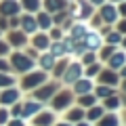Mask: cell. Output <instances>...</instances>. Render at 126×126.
Listing matches in <instances>:
<instances>
[{
    "mask_svg": "<svg viewBox=\"0 0 126 126\" xmlns=\"http://www.w3.org/2000/svg\"><path fill=\"white\" fill-rule=\"evenodd\" d=\"M72 103H74V93H72V90L55 93L53 99H50V107H53V111H65L67 107H72Z\"/></svg>",
    "mask_w": 126,
    "mask_h": 126,
    "instance_id": "obj_1",
    "label": "cell"
},
{
    "mask_svg": "<svg viewBox=\"0 0 126 126\" xmlns=\"http://www.w3.org/2000/svg\"><path fill=\"white\" fill-rule=\"evenodd\" d=\"M82 76H84V65H82L80 61H69L61 78H63V82H65V84H74V82L80 80Z\"/></svg>",
    "mask_w": 126,
    "mask_h": 126,
    "instance_id": "obj_2",
    "label": "cell"
},
{
    "mask_svg": "<svg viewBox=\"0 0 126 126\" xmlns=\"http://www.w3.org/2000/svg\"><path fill=\"white\" fill-rule=\"evenodd\" d=\"M80 44H82L84 50H93V53H97V50L103 46V36H101L99 32H88V34L80 40Z\"/></svg>",
    "mask_w": 126,
    "mask_h": 126,
    "instance_id": "obj_3",
    "label": "cell"
},
{
    "mask_svg": "<svg viewBox=\"0 0 126 126\" xmlns=\"http://www.w3.org/2000/svg\"><path fill=\"white\" fill-rule=\"evenodd\" d=\"M46 82V72H30L25 78H23L21 86L25 90H32V88H38V86H42Z\"/></svg>",
    "mask_w": 126,
    "mask_h": 126,
    "instance_id": "obj_4",
    "label": "cell"
},
{
    "mask_svg": "<svg viewBox=\"0 0 126 126\" xmlns=\"http://www.w3.org/2000/svg\"><path fill=\"white\" fill-rule=\"evenodd\" d=\"M97 80H99V84L118 88V86H120V74L113 72V69H109V67H103V69L99 72V76H97Z\"/></svg>",
    "mask_w": 126,
    "mask_h": 126,
    "instance_id": "obj_5",
    "label": "cell"
},
{
    "mask_svg": "<svg viewBox=\"0 0 126 126\" xmlns=\"http://www.w3.org/2000/svg\"><path fill=\"white\" fill-rule=\"evenodd\" d=\"M72 86H74V88H72V93L80 97V94L93 93V88H94V80H93V78H84V76H82L80 80H76Z\"/></svg>",
    "mask_w": 126,
    "mask_h": 126,
    "instance_id": "obj_6",
    "label": "cell"
},
{
    "mask_svg": "<svg viewBox=\"0 0 126 126\" xmlns=\"http://www.w3.org/2000/svg\"><path fill=\"white\" fill-rule=\"evenodd\" d=\"M55 93H57V82H44L36 90V101H48V99H53Z\"/></svg>",
    "mask_w": 126,
    "mask_h": 126,
    "instance_id": "obj_7",
    "label": "cell"
},
{
    "mask_svg": "<svg viewBox=\"0 0 126 126\" xmlns=\"http://www.w3.org/2000/svg\"><path fill=\"white\" fill-rule=\"evenodd\" d=\"M55 120H57V113L53 111V109H48V111H38L36 116H34V126H53Z\"/></svg>",
    "mask_w": 126,
    "mask_h": 126,
    "instance_id": "obj_8",
    "label": "cell"
},
{
    "mask_svg": "<svg viewBox=\"0 0 126 126\" xmlns=\"http://www.w3.org/2000/svg\"><path fill=\"white\" fill-rule=\"evenodd\" d=\"M13 67L17 69V72H32L34 63H32V59L27 57V55L15 53V55H13Z\"/></svg>",
    "mask_w": 126,
    "mask_h": 126,
    "instance_id": "obj_9",
    "label": "cell"
},
{
    "mask_svg": "<svg viewBox=\"0 0 126 126\" xmlns=\"http://www.w3.org/2000/svg\"><path fill=\"white\" fill-rule=\"evenodd\" d=\"M124 65H126V50H116V53L107 59V67L113 69V72H120Z\"/></svg>",
    "mask_w": 126,
    "mask_h": 126,
    "instance_id": "obj_10",
    "label": "cell"
},
{
    "mask_svg": "<svg viewBox=\"0 0 126 126\" xmlns=\"http://www.w3.org/2000/svg\"><path fill=\"white\" fill-rule=\"evenodd\" d=\"M84 113H86V109H82L80 105H74V107H67L65 109V122H69V124H78V122H82L84 120Z\"/></svg>",
    "mask_w": 126,
    "mask_h": 126,
    "instance_id": "obj_11",
    "label": "cell"
},
{
    "mask_svg": "<svg viewBox=\"0 0 126 126\" xmlns=\"http://www.w3.org/2000/svg\"><path fill=\"white\" fill-rule=\"evenodd\" d=\"M99 17L103 19L105 23H116L118 19H120V13H118V9H116L113 4H101Z\"/></svg>",
    "mask_w": 126,
    "mask_h": 126,
    "instance_id": "obj_12",
    "label": "cell"
},
{
    "mask_svg": "<svg viewBox=\"0 0 126 126\" xmlns=\"http://www.w3.org/2000/svg\"><path fill=\"white\" fill-rule=\"evenodd\" d=\"M94 126H122L120 124V113L118 111H105L99 120L94 122Z\"/></svg>",
    "mask_w": 126,
    "mask_h": 126,
    "instance_id": "obj_13",
    "label": "cell"
},
{
    "mask_svg": "<svg viewBox=\"0 0 126 126\" xmlns=\"http://www.w3.org/2000/svg\"><path fill=\"white\" fill-rule=\"evenodd\" d=\"M90 13H93V9H90V2H86V0H78L76 2V9H74V17L80 19V21H84V19L90 17Z\"/></svg>",
    "mask_w": 126,
    "mask_h": 126,
    "instance_id": "obj_14",
    "label": "cell"
},
{
    "mask_svg": "<svg viewBox=\"0 0 126 126\" xmlns=\"http://www.w3.org/2000/svg\"><path fill=\"white\" fill-rule=\"evenodd\" d=\"M101 105H103L105 111H120L122 109V101H120V93H113L111 97H107V99L101 101Z\"/></svg>",
    "mask_w": 126,
    "mask_h": 126,
    "instance_id": "obj_15",
    "label": "cell"
},
{
    "mask_svg": "<svg viewBox=\"0 0 126 126\" xmlns=\"http://www.w3.org/2000/svg\"><path fill=\"white\" fill-rule=\"evenodd\" d=\"M103 113H105L103 105H101V103H97V105H93V107H88V109H86V113H84V120H86V122H90V124L94 126V122L99 120V118L103 116Z\"/></svg>",
    "mask_w": 126,
    "mask_h": 126,
    "instance_id": "obj_16",
    "label": "cell"
},
{
    "mask_svg": "<svg viewBox=\"0 0 126 126\" xmlns=\"http://www.w3.org/2000/svg\"><path fill=\"white\" fill-rule=\"evenodd\" d=\"M113 93H116V88L105 86V84H94V88H93V94H94L99 101H103V99H107V97H111Z\"/></svg>",
    "mask_w": 126,
    "mask_h": 126,
    "instance_id": "obj_17",
    "label": "cell"
},
{
    "mask_svg": "<svg viewBox=\"0 0 126 126\" xmlns=\"http://www.w3.org/2000/svg\"><path fill=\"white\" fill-rule=\"evenodd\" d=\"M40 107H42L40 101H27V103L21 107V116L23 118H34L38 111H40Z\"/></svg>",
    "mask_w": 126,
    "mask_h": 126,
    "instance_id": "obj_18",
    "label": "cell"
},
{
    "mask_svg": "<svg viewBox=\"0 0 126 126\" xmlns=\"http://www.w3.org/2000/svg\"><path fill=\"white\" fill-rule=\"evenodd\" d=\"M88 32H90V30H88V25H86V23H82V21H80V23H76V25L72 27V40L80 42L82 38L88 34Z\"/></svg>",
    "mask_w": 126,
    "mask_h": 126,
    "instance_id": "obj_19",
    "label": "cell"
},
{
    "mask_svg": "<svg viewBox=\"0 0 126 126\" xmlns=\"http://www.w3.org/2000/svg\"><path fill=\"white\" fill-rule=\"evenodd\" d=\"M97 103H99V99H97L93 93H86V94H80V97H78V105H80L82 109H88V107H93V105H97Z\"/></svg>",
    "mask_w": 126,
    "mask_h": 126,
    "instance_id": "obj_20",
    "label": "cell"
},
{
    "mask_svg": "<svg viewBox=\"0 0 126 126\" xmlns=\"http://www.w3.org/2000/svg\"><path fill=\"white\" fill-rule=\"evenodd\" d=\"M19 99V90L17 88H9L6 93H2V97H0V101L4 105H11V103H15V101Z\"/></svg>",
    "mask_w": 126,
    "mask_h": 126,
    "instance_id": "obj_21",
    "label": "cell"
},
{
    "mask_svg": "<svg viewBox=\"0 0 126 126\" xmlns=\"http://www.w3.org/2000/svg\"><path fill=\"white\" fill-rule=\"evenodd\" d=\"M105 42H107V44H111V46H118L122 42V34L118 30H109L107 34H105V38H103Z\"/></svg>",
    "mask_w": 126,
    "mask_h": 126,
    "instance_id": "obj_22",
    "label": "cell"
},
{
    "mask_svg": "<svg viewBox=\"0 0 126 126\" xmlns=\"http://www.w3.org/2000/svg\"><path fill=\"white\" fill-rule=\"evenodd\" d=\"M55 61H57V59H55L50 53L42 55V57H40V67H42V72H48V69H53V67H55Z\"/></svg>",
    "mask_w": 126,
    "mask_h": 126,
    "instance_id": "obj_23",
    "label": "cell"
},
{
    "mask_svg": "<svg viewBox=\"0 0 126 126\" xmlns=\"http://www.w3.org/2000/svg\"><path fill=\"white\" fill-rule=\"evenodd\" d=\"M21 25H23V32H25V34H34V32L38 30V23H36L34 17H23L21 19Z\"/></svg>",
    "mask_w": 126,
    "mask_h": 126,
    "instance_id": "obj_24",
    "label": "cell"
},
{
    "mask_svg": "<svg viewBox=\"0 0 126 126\" xmlns=\"http://www.w3.org/2000/svg\"><path fill=\"white\" fill-rule=\"evenodd\" d=\"M116 50H118L116 46H111V44H105V46H101V48L97 50V53H99V55H97V59H101V61H107V59L111 57V55L116 53Z\"/></svg>",
    "mask_w": 126,
    "mask_h": 126,
    "instance_id": "obj_25",
    "label": "cell"
},
{
    "mask_svg": "<svg viewBox=\"0 0 126 126\" xmlns=\"http://www.w3.org/2000/svg\"><path fill=\"white\" fill-rule=\"evenodd\" d=\"M34 46H36L38 50H46L50 46V40H48V36L46 34H38L36 38H34Z\"/></svg>",
    "mask_w": 126,
    "mask_h": 126,
    "instance_id": "obj_26",
    "label": "cell"
},
{
    "mask_svg": "<svg viewBox=\"0 0 126 126\" xmlns=\"http://www.w3.org/2000/svg\"><path fill=\"white\" fill-rule=\"evenodd\" d=\"M101 69H103V63L97 61V63H93V65H86V67H84V74H86V78H97Z\"/></svg>",
    "mask_w": 126,
    "mask_h": 126,
    "instance_id": "obj_27",
    "label": "cell"
},
{
    "mask_svg": "<svg viewBox=\"0 0 126 126\" xmlns=\"http://www.w3.org/2000/svg\"><path fill=\"white\" fill-rule=\"evenodd\" d=\"M44 6L48 13H57V11H61L65 6V0H44Z\"/></svg>",
    "mask_w": 126,
    "mask_h": 126,
    "instance_id": "obj_28",
    "label": "cell"
},
{
    "mask_svg": "<svg viewBox=\"0 0 126 126\" xmlns=\"http://www.w3.org/2000/svg\"><path fill=\"white\" fill-rule=\"evenodd\" d=\"M0 11H2L4 15H17V13H19V4H17V2H11V0H6L4 4L0 6Z\"/></svg>",
    "mask_w": 126,
    "mask_h": 126,
    "instance_id": "obj_29",
    "label": "cell"
},
{
    "mask_svg": "<svg viewBox=\"0 0 126 126\" xmlns=\"http://www.w3.org/2000/svg\"><path fill=\"white\" fill-rule=\"evenodd\" d=\"M82 65H93V63H97V53H93V50H84L82 53V59H80Z\"/></svg>",
    "mask_w": 126,
    "mask_h": 126,
    "instance_id": "obj_30",
    "label": "cell"
},
{
    "mask_svg": "<svg viewBox=\"0 0 126 126\" xmlns=\"http://www.w3.org/2000/svg\"><path fill=\"white\" fill-rule=\"evenodd\" d=\"M65 53H67V50H65V44H63V42H55V44H50V55H53L55 59L63 57Z\"/></svg>",
    "mask_w": 126,
    "mask_h": 126,
    "instance_id": "obj_31",
    "label": "cell"
},
{
    "mask_svg": "<svg viewBox=\"0 0 126 126\" xmlns=\"http://www.w3.org/2000/svg\"><path fill=\"white\" fill-rule=\"evenodd\" d=\"M36 23H38L40 27H44V30H48V27H50V23H53V19H50V15H48V13H42L40 17L36 19Z\"/></svg>",
    "mask_w": 126,
    "mask_h": 126,
    "instance_id": "obj_32",
    "label": "cell"
},
{
    "mask_svg": "<svg viewBox=\"0 0 126 126\" xmlns=\"http://www.w3.org/2000/svg\"><path fill=\"white\" fill-rule=\"evenodd\" d=\"M11 42H13V44H17V46H23V44H25V36L15 32V34H11Z\"/></svg>",
    "mask_w": 126,
    "mask_h": 126,
    "instance_id": "obj_33",
    "label": "cell"
},
{
    "mask_svg": "<svg viewBox=\"0 0 126 126\" xmlns=\"http://www.w3.org/2000/svg\"><path fill=\"white\" fill-rule=\"evenodd\" d=\"M116 23H118V25H116V30H118V32H120L122 36H126V19H124V17H122V19H118V21H116Z\"/></svg>",
    "mask_w": 126,
    "mask_h": 126,
    "instance_id": "obj_34",
    "label": "cell"
},
{
    "mask_svg": "<svg viewBox=\"0 0 126 126\" xmlns=\"http://www.w3.org/2000/svg\"><path fill=\"white\" fill-rule=\"evenodd\" d=\"M13 78H11V76H6V74H0V86H11V84H13Z\"/></svg>",
    "mask_w": 126,
    "mask_h": 126,
    "instance_id": "obj_35",
    "label": "cell"
},
{
    "mask_svg": "<svg viewBox=\"0 0 126 126\" xmlns=\"http://www.w3.org/2000/svg\"><path fill=\"white\" fill-rule=\"evenodd\" d=\"M65 67H67V61H61V65H55V76H63V72H65Z\"/></svg>",
    "mask_w": 126,
    "mask_h": 126,
    "instance_id": "obj_36",
    "label": "cell"
},
{
    "mask_svg": "<svg viewBox=\"0 0 126 126\" xmlns=\"http://www.w3.org/2000/svg\"><path fill=\"white\" fill-rule=\"evenodd\" d=\"M23 4H25V9H30V11H36L38 9V0H23Z\"/></svg>",
    "mask_w": 126,
    "mask_h": 126,
    "instance_id": "obj_37",
    "label": "cell"
},
{
    "mask_svg": "<svg viewBox=\"0 0 126 126\" xmlns=\"http://www.w3.org/2000/svg\"><path fill=\"white\" fill-rule=\"evenodd\" d=\"M9 126H25V122H23L21 118H15V120L9 122Z\"/></svg>",
    "mask_w": 126,
    "mask_h": 126,
    "instance_id": "obj_38",
    "label": "cell"
},
{
    "mask_svg": "<svg viewBox=\"0 0 126 126\" xmlns=\"http://www.w3.org/2000/svg\"><path fill=\"white\" fill-rule=\"evenodd\" d=\"M118 113H120V124H122V126H126V109L122 107V109H120Z\"/></svg>",
    "mask_w": 126,
    "mask_h": 126,
    "instance_id": "obj_39",
    "label": "cell"
},
{
    "mask_svg": "<svg viewBox=\"0 0 126 126\" xmlns=\"http://www.w3.org/2000/svg\"><path fill=\"white\" fill-rule=\"evenodd\" d=\"M13 116L15 118H21V105H15V107H13Z\"/></svg>",
    "mask_w": 126,
    "mask_h": 126,
    "instance_id": "obj_40",
    "label": "cell"
},
{
    "mask_svg": "<svg viewBox=\"0 0 126 126\" xmlns=\"http://www.w3.org/2000/svg\"><path fill=\"white\" fill-rule=\"evenodd\" d=\"M118 13H120L122 17L126 19V2H122V4H120V9H118Z\"/></svg>",
    "mask_w": 126,
    "mask_h": 126,
    "instance_id": "obj_41",
    "label": "cell"
},
{
    "mask_svg": "<svg viewBox=\"0 0 126 126\" xmlns=\"http://www.w3.org/2000/svg\"><path fill=\"white\" fill-rule=\"evenodd\" d=\"M6 120H9V113H6L4 109H2V111H0V124H4Z\"/></svg>",
    "mask_w": 126,
    "mask_h": 126,
    "instance_id": "obj_42",
    "label": "cell"
},
{
    "mask_svg": "<svg viewBox=\"0 0 126 126\" xmlns=\"http://www.w3.org/2000/svg\"><path fill=\"white\" fill-rule=\"evenodd\" d=\"M6 53H9V46L4 42H0V55H6Z\"/></svg>",
    "mask_w": 126,
    "mask_h": 126,
    "instance_id": "obj_43",
    "label": "cell"
},
{
    "mask_svg": "<svg viewBox=\"0 0 126 126\" xmlns=\"http://www.w3.org/2000/svg\"><path fill=\"white\" fill-rule=\"evenodd\" d=\"M6 69H9V63L0 59V72H6Z\"/></svg>",
    "mask_w": 126,
    "mask_h": 126,
    "instance_id": "obj_44",
    "label": "cell"
},
{
    "mask_svg": "<svg viewBox=\"0 0 126 126\" xmlns=\"http://www.w3.org/2000/svg\"><path fill=\"white\" fill-rule=\"evenodd\" d=\"M118 74H120V80H126V65H124V67H122Z\"/></svg>",
    "mask_w": 126,
    "mask_h": 126,
    "instance_id": "obj_45",
    "label": "cell"
},
{
    "mask_svg": "<svg viewBox=\"0 0 126 126\" xmlns=\"http://www.w3.org/2000/svg\"><path fill=\"white\" fill-rule=\"evenodd\" d=\"M72 126H93L90 122H86V120H82V122H78V124H72Z\"/></svg>",
    "mask_w": 126,
    "mask_h": 126,
    "instance_id": "obj_46",
    "label": "cell"
},
{
    "mask_svg": "<svg viewBox=\"0 0 126 126\" xmlns=\"http://www.w3.org/2000/svg\"><path fill=\"white\" fill-rule=\"evenodd\" d=\"M53 126H72V124H69V122H65V120H63V122H55Z\"/></svg>",
    "mask_w": 126,
    "mask_h": 126,
    "instance_id": "obj_47",
    "label": "cell"
},
{
    "mask_svg": "<svg viewBox=\"0 0 126 126\" xmlns=\"http://www.w3.org/2000/svg\"><path fill=\"white\" fill-rule=\"evenodd\" d=\"M53 38H57V40H59V38H61V32H59V30H53Z\"/></svg>",
    "mask_w": 126,
    "mask_h": 126,
    "instance_id": "obj_48",
    "label": "cell"
},
{
    "mask_svg": "<svg viewBox=\"0 0 126 126\" xmlns=\"http://www.w3.org/2000/svg\"><path fill=\"white\" fill-rule=\"evenodd\" d=\"M88 2H90V4H99V6H101V4L105 2V0H88Z\"/></svg>",
    "mask_w": 126,
    "mask_h": 126,
    "instance_id": "obj_49",
    "label": "cell"
},
{
    "mask_svg": "<svg viewBox=\"0 0 126 126\" xmlns=\"http://www.w3.org/2000/svg\"><path fill=\"white\" fill-rule=\"evenodd\" d=\"M120 44H122V50H126V36H122V42H120Z\"/></svg>",
    "mask_w": 126,
    "mask_h": 126,
    "instance_id": "obj_50",
    "label": "cell"
},
{
    "mask_svg": "<svg viewBox=\"0 0 126 126\" xmlns=\"http://www.w3.org/2000/svg\"><path fill=\"white\" fill-rule=\"evenodd\" d=\"M120 82H122V90L126 93V80H120Z\"/></svg>",
    "mask_w": 126,
    "mask_h": 126,
    "instance_id": "obj_51",
    "label": "cell"
},
{
    "mask_svg": "<svg viewBox=\"0 0 126 126\" xmlns=\"http://www.w3.org/2000/svg\"><path fill=\"white\" fill-rule=\"evenodd\" d=\"M111 2H126V0H111Z\"/></svg>",
    "mask_w": 126,
    "mask_h": 126,
    "instance_id": "obj_52",
    "label": "cell"
}]
</instances>
